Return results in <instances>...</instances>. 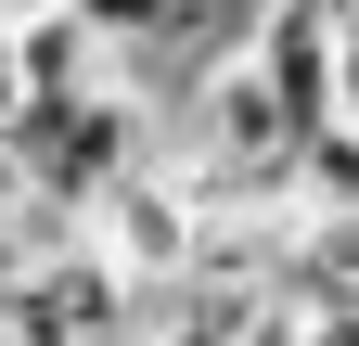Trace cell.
Instances as JSON below:
<instances>
[{"instance_id": "obj_6", "label": "cell", "mask_w": 359, "mask_h": 346, "mask_svg": "<svg viewBox=\"0 0 359 346\" xmlns=\"http://www.w3.org/2000/svg\"><path fill=\"white\" fill-rule=\"evenodd\" d=\"M13 128H26V77H13V26H0V154H13Z\"/></svg>"}, {"instance_id": "obj_1", "label": "cell", "mask_w": 359, "mask_h": 346, "mask_svg": "<svg viewBox=\"0 0 359 346\" xmlns=\"http://www.w3.org/2000/svg\"><path fill=\"white\" fill-rule=\"evenodd\" d=\"M13 167L39 205H65V219H103V205L142 180V167H167V116L142 90H90V103H26L13 128Z\"/></svg>"}, {"instance_id": "obj_3", "label": "cell", "mask_w": 359, "mask_h": 346, "mask_svg": "<svg viewBox=\"0 0 359 346\" xmlns=\"http://www.w3.org/2000/svg\"><path fill=\"white\" fill-rule=\"evenodd\" d=\"M244 52H257V77H269V103H283L295 154L334 141V13H321V0H269V13L244 26Z\"/></svg>"}, {"instance_id": "obj_2", "label": "cell", "mask_w": 359, "mask_h": 346, "mask_svg": "<svg viewBox=\"0 0 359 346\" xmlns=\"http://www.w3.org/2000/svg\"><path fill=\"white\" fill-rule=\"evenodd\" d=\"M90 244H103L142 295H180V282H193V244H205V205L180 193V167H142V180L90 219Z\"/></svg>"}, {"instance_id": "obj_5", "label": "cell", "mask_w": 359, "mask_h": 346, "mask_svg": "<svg viewBox=\"0 0 359 346\" xmlns=\"http://www.w3.org/2000/svg\"><path fill=\"white\" fill-rule=\"evenodd\" d=\"M334 13V128H359V0H321Z\"/></svg>"}, {"instance_id": "obj_4", "label": "cell", "mask_w": 359, "mask_h": 346, "mask_svg": "<svg viewBox=\"0 0 359 346\" xmlns=\"http://www.w3.org/2000/svg\"><path fill=\"white\" fill-rule=\"evenodd\" d=\"M65 13L128 64V90H142V103H154V52H180V39H193V0H65Z\"/></svg>"}]
</instances>
